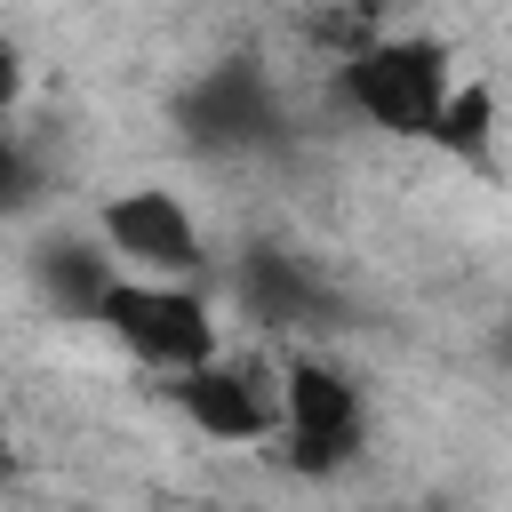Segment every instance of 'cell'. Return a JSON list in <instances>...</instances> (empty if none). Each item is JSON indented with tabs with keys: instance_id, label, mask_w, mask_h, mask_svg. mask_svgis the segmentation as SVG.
<instances>
[{
	"instance_id": "1",
	"label": "cell",
	"mask_w": 512,
	"mask_h": 512,
	"mask_svg": "<svg viewBox=\"0 0 512 512\" xmlns=\"http://www.w3.org/2000/svg\"><path fill=\"white\" fill-rule=\"evenodd\" d=\"M368 432H376L368 384L312 336L280 344V440H272L280 464L296 480H344L368 464Z\"/></svg>"
},
{
	"instance_id": "2",
	"label": "cell",
	"mask_w": 512,
	"mask_h": 512,
	"mask_svg": "<svg viewBox=\"0 0 512 512\" xmlns=\"http://www.w3.org/2000/svg\"><path fill=\"white\" fill-rule=\"evenodd\" d=\"M448 88H456V56L432 32H392L384 24L376 40H360L352 56H336V104L360 128L392 136V144H424L432 120H440V104H448Z\"/></svg>"
},
{
	"instance_id": "3",
	"label": "cell",
	"mask_w": 512,
	"mask_h": 512,
	"mask_svg": "<svg viewBox=\"0 0 512 512\" xmlns=\"http://www.w3.org/2000/svg\"><path fill=\"white\" fill-rule=\"evenodd\" d=\"M96 328L144 368V376H184L200 360L224 352V312L200 280H144V272H120Z\"/></svg>"
},
{
	"instance_id": "4",
	"label": "cell",
	"mask_w": 512,
	"mask_h": 512,
	"mask_svg": "<svg viewBox=\"0 0 512 512\" xmlns=\"http://www.w3.org/2000/svg\"><path fill=\"white\" fill-rule=\"evenodd\" d=\"M160 392L208 448H272L280 440V352L224 344L216 360L160 376Z\"/></svg>"
},
{
	"instance_id": "5",
	"label": "cell",
	"mask_w": 512,
	"mask_h": 512,
	"mask_svg": "<svg viewBox=\"0 0 512 512\" xmlns=\"http://www.w3.org/2000/svg\"><path fill=\"white\" fill-rule=\"evenodd\" d=\"M96 240L112 248L120 272H144V280H200L208 272V232L192 216L184 192L168 184H120L96 200Z\"/></svg>"
},
{
	"instance_id": "6",
	"label": "cell",
	"mask_w": 512,
	"mask_h": 512,
	"mask_svg": "<svg viewBox=\"0 0 512 512\" xmlns=\"http://www.w3.org/2000/svg\"><path fill=\"white\" fill-rule=\"evenodd\" d=\"M24 280H32V296H40L56 320H88V328H96L120 264H112V248L96 240V224H88V232H48V240H32Z\"/></svg>"
},
{
	"instance_id": "7",
	"label": "cell",
	"mask_w": 512,
	"mask_h": 512,
	"mask_svg": "<svg viewBox=\"0 0 512 512\" xmlns=\"http://www.w3.org/2000/svg\"><path fill=\"white\" fill-rule=\"evenodd\" d=\"M184 120H192V144H200V152H248V144L272 128V96H264L256 64H216V72L192 80Z\"/></svg>"
},
{
	"instance_id": "8",
	"label": "cell",
	"mask_w": 512,
	"mask_h": 512,
	"mask_svg": "<svg viewBox=\"0 0 512 512\" xmlns=\"http://www.w3.org/2000/svg\"><path fill=\"white\" fill-rule=\"evenodd\" d=\"M232 288H240V304H248L272 336H296V344L320 328V304H328L320 272H312L304 256H288V248H248L240 272H232Z\"/></svg>"
},
{
	"instance_id": "9",
	"label": "cell",
	"mask_w": 512,
	"mask_h": 512,
	"mask_svg": "<svg viewBox=\"0 0 512 512\" xmlns=\"http://www.w3.org/2000/svg\"><path fill=\"white\" fill-rule=\"evenodd\" d=\"M496 136H504V120H496V88L480 80V72H456V88H448V104H440V120H432V152L440 160H456V168H496Z\"/></svg>"
},
{
	"instance_id": "10",
	"label": "cell",
	"mask_w": 512,
	"mask_h": 512,
	"mask_svg": "<svg viewBox=\"0 0 512 512\" xmlns=\"http://www.w3.org/2000/svg\"><path fill=\"white\" fill-rule=\"evenodd\" d=\"M48 184H56V160H48V144H40L32 128L0 120V224H24V216L48 200Z\"/></svg>"
},
{
	"instance_id": "11",
	"label": "cell",
	"mask_w": 512,
	"mask_h": 512,
	"mask_svg": "<svg viewBox=\"0 0 512 512\" xmlns=\"http://www.w3.org/2000/svg\"><path fill=\"white\" fill-rule=\"evenodd\" d=\"M24 88H32V64H24V48H16V40H0V120H16V112H24Z\"/></svg>"
},
{
	"instance_id": "12",
	"label": "cell",
	"mask_w": 512,
	"mask_h": 512,
	"mask_svg": "<svg viewBox=\"0 0 512 512\" xmlns=\"http://www.w3.org/2000/svg\"><path fill=\"white\" fill-rule=\"evenodd\" d=\"M0 488H8V448H0Z\"/></svg>"
},
{
	"instance_id": "13",
	"label": "cell",
	"mask_w": 512,
	"mask_h": 512,
	"mask_svg": "<svg viewBox=\"0 0 512 512\" xmlns=\"http://www.w3.org/2000/svg\"><path fill=\"white\" fill-rule=\"evenodd\" d=\"M240 512H264V504H240Z\"/></svg>"
}]
</instances>
